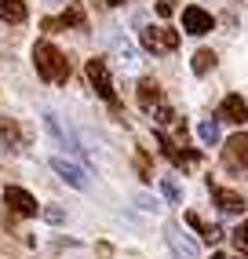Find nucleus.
<instances>
[{
	"instance_id": "1",
	"label": "nucleus",
	"mask_w": 248,
	"mask_h": 259,
	"mask_svg": "<svg viewBox=\"0 0 248 259\" xmlns=\"http://www.w3.org/2000/svg\"><path fill=\"white\" fill-rule=\"evenodd\" d=\"M33 66H37V73H40L48 84H62V80L69 77L66 55H62L55 44H48V40H37V44H33Z\"/></svg>"
},
{
	"instance_id": "2",
	"label": "nucleus",
	"mask_w": 248,
	"mask_h": 259,
	"mask_svg": "<svg viewBox=\"0 0 248 259\" xmlns=\"http://www.w3.org/2000/svg\"><path fill=\"white\" fill-rule=\"evenodd\" d=\"M143 48L153 51V55H161V51H175L179 48V29H172V26H150L143 29Z\"/></svg>"
},
{
	"instance_id": "3",
	"label": "nucleus",
	"mask_w": 248,
	"mask_h": 259,
	"mask_svg": "<svg viewBox=\"0 0 248 259\" xmlns=\"http://www.w3.org/2000/svg\"><path fill=\"white\" fill-rule=\"evenodd\" d=\"M88 80H92V88H95V92L117 110V92H113L110 70H106V62H102V59H88Z\"/></svg>"
},
{
	"instance_id": "4",
	"label": "nucleus",
	"mask_w": 248,
	"mask_h": 259,
	"mask_svg": "<svg viewBox=\"0 0 248 259\" xmlns=\"http://www.w3.org/2000/svg\"><path fill=\"white\" fill-rule=\"evenodd\" d=\"M4 204H8L15 215H22V219H29V215L40 212L37 197H33L29 190H22V186H8V190H4Z\"/></svg>"
},
{
	"instance_id": "5",
	"label": "nucleus",
	"mask_w": 248,
	"mask_h": 259,
	"mask_svg": "<svg viewBox=\"0 0 248 259\" xmlns=\"http://www.w3.org/2000/svg\"><path fill=\"white\" fill-rule=\"evenodd\" d=\"M223 164H226L230 171L248 168V132H237L234 139H226V146H223Z\"/></svg>"
},
{
	"instance_id": "6",
	"label": "nucleus",
	"mask_w": 248,
	"mask_h": 259,
	"mask_svg": "<svg viewBox=\"0 0 248 259\" xmlns=\"http://www.w3.org/2000/svg\"><path fill=\"white\" fill-rule=\"evenodd\" d=\"M51 171H55L62 183H69L73 190H88V186H92V183H88V171L80 164H73V161H66V157H51Z\"/></svg>"
},
{
	"instance_id": "7",
	"label": "nucleus",
	"mask_w": 248,
	"mask_h": 259,
	"mask_svg": "<svg viewBox=\"0 0 248 259\" xmlns=\"http://www.w3.org/2000/svg\"><path fill=\"white\" fill-rule=\"evenodd\" d=\"M44 128L51 132V139H55V143H59L62 150H69V153H84L80 139H77V135L69 132V128H62V124H59V117L51 113V110H44Z\"/></svg>"
},
{
	"instance_id": "8",
	"label": "nucleus",
	"mask_w": 248,
	"mask_h": 259,
	"mask_svg": "<svg viewBox=\"0 0 248 259\" xmlns=\"http://www.w3.org/2000/svg\"><path fill=\"white\" fill-rule=\"evenodd\" d=\"M183 29H186V33H193V37H204L208 29H216V19H212L204 8L190 4V8H183Z\"/></svg>"
},
{
	"instance_id": "9",
	"label": "nucleus",
	"mask_w": 248,
	"mask_h": 259,
	"mask_svg": "<svg viewBox=\"0 0 248 259\" xmlns=\"http://www.w3.org/2000/svg\"><path fill=\"white\" fill-rule=\"evenodd\" d=\"M208 194H212V201H216L226 215H237V212H244V197L237 194V190H226V186L208 183Z\"/></svg>"
},
{
	"instance_id": "10",
	"label": "nucleus",
	"mask_w": 248,
	"mask_h": 259,
	"mask_svg": "<svg viewBox=\"0 0 248 259\" xmlns=\"http://www.w3.org/2000/svg\"><path fill=\"white\" fill-rule=\"evenodd\" d=\"M164 241H168V248H172L175 259H197V245H193L179 227H168L164 230Z\"/></svg>"
},
{
	"instance_id": "11",
	"label": "nucleus",
	"mask_w": 248,
	"mask_h": 259,
	"mask_svg": "<svg viewBox=\"0 0 248 259\" xmlns=\"http://www.w3.org/2000/svg\"><path fill=\"white\" fill-rule=\"evenodd\" d=\"M219 120H230V124H244L248 120V102L241 95H226L219 106Z\"/></svg>"
},
{
	"instance_id": "12",
	"label": "nucleus",
	"mask_w": 248,
	"mask_h": 259,
	"mask_svg": "<svg viewBox=\"0 0 248 259\" xmlns=\"http://www.w3.org/2000/svg\"><path fill=\"white\" fill-rule=\"evenodd\" d=\"M157 146H161V153L168 161H175V164H197V153H186V150H179L164 132H157Z\"/></svg>"
},
{
	"instance_id": "13",
	"label": "nucleus",
	"mask_w": 248,
	"mask_h": 259,
	"mask_svg": "<svg viewBox=\"0 0 248 259\" xmlns=\"http://www.w3.org/2000/svg\"><path fill=\"white\" fill-rule=\"evenodd\" d=\"M157 102H161V84H157L153 77H143V80H139V106L150 113Z\"/></svg>"
},
{
	"instance_id": "14",
	"label": "nucleus",
	"mask_w": 248,
	"mask_h": 259,
	"mask_svg": "<svg viewBox=\"0 0 248 259\" xmlns=\"http://www.w3.org/2000/svg\"><path fill=\"white\" fill-rule=\"evenodd\" d=\"M26 0H0V19L4 22H11V26H19V22H26Z\"/></svg>"
},
{
	"instance_id": "15",
	"label": "nucleus",
	"mask_w": 248,
	"mask_h": 259,
	"mask_svg": "<svg viewBox=\"0 0 248 259\" xmlns=\"http://www.w3.org/2000/svg\"><path fill=\"white\" fill-rule=\"evenodd\" d=\"M186 223H190V227L197 230V234H201L204 241H208V245H216V241H223V230H219V227H208V223H204V219H201L197 212H186Z\"/></svg>"
},
{
	"instance_id": "16",
	"label": "nucleus",
	"mask_w": 248,
	"mask_h": 259,
	"mask_svg": "<svg viewBox=\"0 0 248 259\" xmlns=\"http://www.w3.org/2000/svg\"><path fill=\"white\" fill-rule=\"evenodd\" d=\"M0 139H4V146L11 150V153H22V132H19V124H15V120H4V124H0Z\"/></svg>"
},
{
	"instance_id": "17",
	"label": "nucleus",
	"mask_w": 248,
	"mask_h": 259,
	"mask_svg": "<svg viewBox=\"0 0 248 259\" xmlns=\"http://www.w3.org/2000/svg\"><path fill=\"white\" fill-rule=\"evenodd\" d=\"M59 26H84V11L80 8H69L59 19H44V29H59Z\"/></svg>"
},
{
	"instance_id": "18",
	"label": "nucleus",
	"mask_w": 248,
	"mask_h": 259,
	"mask_svg": "<svg viewBox=\"0 0 248 259\" xmlns=\"http://www.w3.org/2000/svg\"><path fill=\"white\" fill-rule=\"evenodd\" d=\"M113 51H117V59H120L124 66H135V62H139V55H135V48H132L128 37H113Z\"/></svg>"
},
{
	"instance_id": "19",
	"label": "nucleus",
	"mask_w": 248,
	"mask_h": 259,
	"mask_svg": "<svg viewBox=\"0 0 248 259\" xmlns=\"http://www.w3.org/2000/svg\"><path fill=\"white\" fill-rule=\"evenodd\" d=\"M190 66H193V73H197V77H204V73L212 70V66H216V51H208V48H201L197 55H193V62H190Z\"/></svg>"
},
{
	"instance_id": "20",
	"label": "nucleus",
	"mask_w": 248,
	"mask_h": 259,
	"mask_svg": "<svg viewBox=\"0 0 248 259\" xmlns=\"http://www.w3.org/2000/svg\"><path fill=\"white\" fill-rule=\"evenodd\" d=\"M197 135H201L204 146H216V143H219V120H201V124H197Z\"/></svg>"
},
{
	"instance_id": "21",
	"label": "nucleus",
	"mask_w": 248,
	"mask_h": 259,
	"mask_svg": "<svg viewBox=\"0 0 248 259\" xmlns=\"http://www.w3.org/2000/svg\"><path fill=\"white\" fill-rule=\"evenodd\" d=\"M161 194H164L172 204H183V190H179V183H175V179H168V176L161 179Z\"/></svg>"
},
{
	"instance_id": "22",
	"label": "nucleus",
	"mask_w": 248,
	"mask_h": 259,
	"mask_svg": "<svg viewBox=\"0 0 248 259\" xmlns=\"http://www.w3.org/2000/svg\"><path fill=\"white\" fill-rule=\"evenodd\" d=\"M150 113H153V120H157V124H172V120H175L172 106H164V102H157V106H153Z\"/></svg>"
},
{
	"instance_id": "23",
	"label": "nucleus",
	"mask_w": 248,
	"mask_h": 259,
	"mask_svg": "<svg viewBox=\"0 0 248 259\" xmlns=\"http://www.w3.org/2000/svg\"><path fill=\"white\" fill-rule=\"evenodd\" d=\"M40 215H44L48 223H55V227H59V223H66V212L59 208V204H44V208H40Z\"/></svg>"
},
{
	"instance_id": "24",
	"label": "nucleus",
	"mask_w": 248,
	"mask_h": 259,
	"mask_svg": "<svg viewBox=\"0 0 248 259\" xmlns=\"http://www.w3.org/2000/svg\"><path fill=\"white\" fill-rule=\"evenodd\" d=\"M135 204H139L143 212H157V208H161V204H157V201H153L150 194H139V197H135Z\"/></svg>"
},
{
	"instance_id": "25",
	"label": "nucleus",
	"mask_w": 248,
	"mask_h": 259,
	"mask_svg": "<svg viewBox=\"0 0 248 259\" xmlns=\"http://www.w3.org/2000/svg\"><path fill=\"white\" fill-rule=\"evenodd\" d=\"M237 248H248V219L241 223V230H237Z\"/></svg>"
},
{
	"instance_id": "26",
	"label": "nucleus",
	"mask_w": 248,
	"mask_h": 259,
	"mask_svg": "<svg viewBox=\"0 0 248 259\" xmlns=\"http://www.w3.org/2000/svg\"><path fill=\"white\" fill-rule=\"evenodd\" d=\"M172 11H175V8L168 4V0H161V4H157V15H161V19H168V15H172Z\"/></svg>"
},
{
	"instance_id": "27",
	"label": "nucleus",
	"mask_w": 248,
	"mask_h": 259,
	"mask_svg": "<svg viewBox=\"0 0 248 259\" xmlns=\"http://www.w3.org/2000/svg\"><path fill=\"white\" fill-rule=\"evenodd\" d=\"M102 4H106V8H117V4H124V0H102Z\"/></svg>"
},
{
	"instance_id": "28",
	"label": "nucleus",
	"mask_w": 248,
	"mask_h": 259,
	"mask_svg": "<svg viewBox=\"0 0 248 259\" xmlns=\"http://www.w3.org/2000/svg\"><path fill=\"white\" fill-rule=\"evenodd\" d=\"M51 4H59V0H51Z\"/></svg>"
}]
</instances>
